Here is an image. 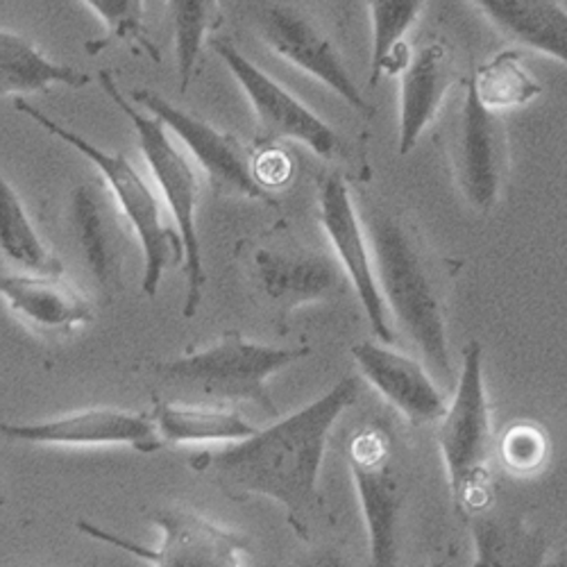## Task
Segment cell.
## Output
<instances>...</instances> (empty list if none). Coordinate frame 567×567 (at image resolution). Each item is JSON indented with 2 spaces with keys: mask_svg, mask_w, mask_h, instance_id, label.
<instances>
[{
  "mask_svg": "<svg viewBox=\"0 0 567 567\" xmlns=\"http://www.w3.org/2000/svg\"><path fill=\"white\" fill-rule=\"evenodd\" d=\"M359 391V377L348 374L300 411L218 452L194 454L188 465L236 504L250 497L277 502L287 511L291 529L309 540L322 508L318 480L324 445Z\"/></svg>",
  "mask_w": 567,
  "mask_h": 567,
  "instance_id": "cell-1",
  "label": "cell"
},
{
  "mask_svg": "<svg viewBox=\"0 0 567 567\" xmlns=\"http://www.w3.org/2000/svg\"><path fill=\"white\" fill-rule=\"evenodd\" d=\"M363 227L386 309L427 370L443 382H452L447 298L454 264L439 257L424 241L420 227L402 212L370 209Z\"/></svg>",
  "mask_w": 567,
  "mask_h": 567,
  "instance_id": "cell-2",
  "label": "cell"
},
{
  "mask_svg": "<svg viewBox=\"0 0 567 567\" xmlns=\"http://www.w3.org/2000/svg\"><path fill=\"white\" fill-rule=\"evenodd\" d=\"M311 354V348H272L225 332L212 348L151 363L148 372L171 400L236 406L248 402L264 413H277L268 380L279 370Z\"/></svg>",
  "mask_w": 567,
  "mask_h": 567,
  "instance_id": "cell-3",
  "label": "cell"
},
{
  "mask_svg": "<svg viewBox=\"0 0 567 567\" xmlns=\"http://www.w3.org/2000/svg\"><path fill=\"white\" fill-rule=\"evenodd\" d=\"M14 107L17 112L30 116L41 130L75 148L99 168L118 212L132 227L141 244V250H144V279H141V291H144L146 298H155L164 272L168 268H177L179 264H184L182 236L177 227L168 225L166 205L162 196L123 153H112L96 146L93 141L84 138L82 134L73 132L64 123L55 121L53 116L28 103L23 96H17Z\"/></svg>",
  "mask_w": 567,
  "mask_h": 567,
  "instance_id": "cell-4",
  "label": "cell"
},
{
  "mask_svg": "<svg viewBox=\"0 0 567 567\" xmlns=\"http://www.w3.org/2000/svg\"><path fill=\"white\" fill-rule=\"evenodd\" d=\"M99 82L105 96L123 112V116L134 125L141 155H144L159 196L171 212L175 227L182 236L184 246V272H186V298L182 307L184 318H194L203 305L205 293V264H203V244L198 234V205H200V179L194 166L188 164L186 155L173 144L168 127L146 114L127 93L116 84L112 71L103 69L99 73Z\"/></svg>",
  "mask_w": 567,
  "mask_h": 567,
  "instance_id": "cell-5",
  "label": "cell"
},
{
  "mask_svg": "<svg viewBox=\"0 0 567 567\" xmlns=\"http://www.w3.org/2000/svg\"><path fill=\"white\" fill-rule=\"evenodd\" d=\"M241 250L246 270L279 332H287L296 309L341 298L352 289L334 252L307 246L284 225L246 241Z\"/></svg>",
  "mask_w": 567,
  "mask_h": 567,
  "instance_id": "cell-6",
  "label": "cell"
},
{
  "mask_svg": "<svg viewBox=\"0 0 567 567\" xmlns=\"http://www.w3.org/2000/svg\"><path fill=\"white\" fill-rule=\"evenodd\" d=\"M436 443L445 463L447 484L458 506H467L488 480L493 458V420L484 382V348L467 341L452 404L439 420Z\"/></svg>",
  "mask_w": 567,
  "mask_h": 567,
  "instance_id": "cell-7",
  "label": "cell"
},
{
  "mask_svg": "<svg viewBox=\"0 0 567 567\" xmlns=\"http://www.w3.org/2000/svg\"><path fill=\"white\" fill-rule=\"evenodd\" d=\"M151 525L162 532L159 545L148 547L141 540L110 532L89 519H78L75 527L84 536L107 543L138 560L157 567H241L248 565L250 540L227 532L184 504H164L148 511Z\"/></svg>",
  "mask_w": 567,
  "mask_h": 567,
  "instance_id": "cell-8",
  "label": "cell"
},
{
  "mask_svg": "<svg viewBox=\"0 0 567 567\" xmlns=\"http://www.w3.org/2000/svg\"><path fill=\"white\" fill-rule=\"evenodd\" d=\"M252 17L259 39L275 55L332 89L352 110L368 112L361 86L309 0H270L261 3Z\"/></svg>",
  "mask_w": 567,
  "mask_h": 567,
  "instance_id": "cell-9",
  "label": "cell"
},
{
  "mask_svg": "<svg viewBox=\"0 0 567 567\" xmlns=\"http://www.w3.org/2000/svg\"><path fill=\"white\" fill-rule=\"evenodd\" d=\"M212 51L223 60L234 80L241 84L255 114V151L277 148L284 141H298L318 157H334L341 138L334 127L300 103L291 91L272 80L250 58L223 37L209 39Z\"/></svg>",
  "mask_w": 567,
  "mask_h": 567,
  "instance_id": "cell-10",
  "label": "cell"
},
{
  "mask_svg": "<svg viewBox=\"0 0 567 567\" xmlns=\"http://www.w3.org/2000/svg\"><path fill=\"white\" fill-rule=\"evenodd\" d=\"M127 99L159 118L192 153L205 171L214 194L239 196L257 203H272L268 188L259 184L250 151L234 134L220 132L194 112L166 101L153 89H132Z\"/></svg>",
  "mask_w": 567,
  "mask_h": 567,
  "instance_id": "cell-11",
  "label": "cell"
},
{
  "mask_svg": "<svg viewBox=\"0 0 567 567\" xmlns=\"http://www.w3.org/2000/svg\"><path fill=\"white\" fill-rule=\"evenodd\" d=\"M447 159L467 207L491 214L508 171V134L499 114L477 99L470 80L447 144Z\"/></svg>",
  "mask_w": 567,
  "mask_h": 567,
  "instance_id": "cell-12",
  "label": "cell"
},
{
  "mask_svg": "<svg viewBox=\"0 0 567 567\" xmlns=\"http://www.w3.org/2000/svg\"><path fill=\"white\" fill-rule=\"evenodd\" d=\"M348 463L368 529L370 563L374 567H391L400 556L404 486L384 430H363L350 445Z\"/></svg>",
  "mask_w": 567,
  "mask_h": 567,
  "instance_id": "cell-13",
  "label": "cell"
},
{
  "mask_svg": "<svg viewBox=\"0 0 567 567\" xmlns=\"http://www.w3.org/2000/svg\"><path fill=\"white\" fill-rule=\"evenodd\" d=\"M318 218L327 234L343 272L350 279V287L357 293L377 341L393 343L395 334L391 329L389 309L384 305L380 284H377L370 244L361 214L352 203L346 179L337 173L324 175L318 188Z\"/></svg>",
  "mask_w": 567,
  "mask_h": 567,
  "instance_id": "cell-14",
  "label": "cell"
},
{
  "mask_svg": "<svg viewBox=\"0 0 567 567\" xmlns=\"http://www.w3.org/2000/svg\"><path fill=\"white\" fill-rule=\"evenodd\" d=\"M123 220L105 182H82L71 192L66 231L105 302L123 291V266L130 246Z\"/></svg>",
  "mask_w": 567,
  "mask_h": 567,
  "instance_id": "cell-15",
  "label": "cell"
},
{
  "mask_svg": "<svg viewBox=\"0 0 567 567\" xmlns=\"http://www.w3.org/2000/svg\"><path fill=\"white\" fill-rule=\"evenodd\" d=\"M0 436L49 447H132L153 454L164 447L151 415L123 409H86L43 422H0Z\"/></svg>",
  "mask_w": 567,
  "mask_h": 567,
  "instance_id": "cell-16",
  "label": "cell"
},
{
  "mask_svg": "<svg viewBox=\"0 0 567 567\" xmlns=\"http://www.w3.org/2000/svg\"><path fill=\"white\" fill-rule=\"evenodd\" d=\"M352 357L363 380L391 402L413 427L439 422L447 409L432 374L406 354H400L386 343L363 341L352 348Z\"/></svg>",
  "mask_w": 567,
  "mask_h": 567,
  "instance_id": "cell-17",
  "label": "cell"
},
{
  "mask_svg": "<svg viewBox=\"0 0 567 567\" xmlns=\"http://www.w3.org/2000/svg\"><path fill=\"white\" fill-rule=\"evenodd\" d=\"M0 298L37 334L69 337L96 318L91 298L62 275H0Z\"/></svg>",
  "mask_w": 567,
  "mask_h": 567,
  "instance_id": "cell-18",
  "label": "cell"
},
{
  "mask_svg": "<svg viewBox=\"0 0 567 567\" xmlns=\"http://www.w3.org/2000/svg\"><path fill=\"white\" fill-rule=\"evenodd\" d=\"M400 157H406L436 116L454 86V58L445 41H430L409 51L400 66Z\"/></svg>",
  "mask_w": 567,
  "mask_h": 567,
  "instance_id": "cell-19",
  "label": "cell"
},
{
  "mask_svg": "<svg viewBox=\"0 0 567 567\" xmlns=\"http://www.w3.org/2000/svg\"><path fill=\"white\" fill-rule=\"evenodd\" d=\"M508 41L567 64V10L558 0H470Z\"/></svg>",
  "mask_w": 567,
  "mask_h": 567,
  "instance_id": "cell-20",
  "label": "cell"
},
{
  "mask_svg": "<svg viewBox=\"0 0 567 567\" xmlns=\"http://www.w3.org/2000/svg\"><path fill=\"white\" fill-rule=\"evenodd\" d=\"M151 417L164 447L186 443H231L257 432L255 424L234 406L155 400Z\"/></svg>",
  "mask_w": 567,
  "mask_h": 567,
  "instance_id": "cell-21",
  "label": "cell"
},
{
  "mask_svg": "<svg viewBox=\"0 0 567 567\" xmlns=\"http://www.w3.org/2000/svg\"><path fill=\"white\" fill-rule=\"evenodd\" d=\"M89 80L84 71L45 58L28 37L0 30V99L49 93L58 84L82 89Z\"/></svg>",
  "mask_w": 567,
  "mask_h": 567,
  "instance_id": "cell-22",
  "label": "cell"
},
{
  "mask_svg": "<svg viewBox=\"0 0 567 567\" xmlns=\"http://www.w3.org/2000/svg\"><path fill=\"white\" fill-rule=\"evenodd\" d=\"M0 255L37 275H62L60 257L41 241L19 194L0 173Z\"/></svg>",
  "mask_w": 567,
  "mask_h": 567,
  "instance_id": "cell-23",
  "label": "cell"
},
{
  "mask_svg": "<svg viewBox=\"0 0 567 567\" xmlns=\"http://www.w3.org/2000/svg\"><path fill=\"white\" fill-rule=\"evenodd\" d=\"M427 0H368L370 12V86H377L386 73H398L406 60V32L420 19Z\"/></svg>",
  "mask_w": 567,
  "mask_h": 567,
  "instance_id": "cell-24",
  "label": "cell"
},
{
  "mask_svg": "<svg viewBox=\"0 0 567 567\" xmlns=\"http://www.w3.org/2000/svg\"><path fill=\"white\" fill-rule=\"evenodd\" d=\"M166 10L175 39L177 80L186 93L198 73L207 37L223 25L220 0H168Z\"/></svg>",
  "mask_w": 567,
  "mask_h": 567,
  "instance_id": "cell-25",
  "label": "cell"
},
{
  "mask_svg": "<svg viewBox=\"0 0 567 567\" xmlns=\"http://www.w3.org/2000/svg\"><path fill=\"white\" fill-rule=\"evenodd\" d=\"M477 99L493 112L525 107L543 93V84L529 71L525 55L511 49L482 64L470 80Z\"/></svg>",
  "mask_w": 567,
  "mask_h": 567,
  "instance_id": "cell-26",
  "label": "cell"
},
{
  "mask_svg": "<svg viewBox=\"0 0 567 567\" xmlns=\"http://www.w3.org/2000/svg\"><path fill=\"white\" fill-rule=\"evenodd\" d=\"M84 3L96 12L110 37L123 41L138 55L157 64L162 62V53L146 25L144 0H84Z\"/></svg>",
  "mask_w": 567,
  "mask_h": 567,
  "instance_id": "cell-27",
  "label": "cell"
},
{
  "mask_svg": "<svg viewBox=\"0 0 567 567\" xmlns=\"http://www.w3.org/2000/svg\"><path fill=\"white\" fill-rule=\"evenodd\" d=\"M499 452L506 467L515 475H534L547 461L549 441L538 424L515 422L504 432Z\"/></svg>",
  "mask_w": 567,
  "mask_h": 567,
  "instance_id": "cell-28",
  "label": "cell"
},
{
  "mask_svg": "<svg viewBox=\"0 0 567 567\" xmlns=\"http://www.w3.org/2000/svg\"><path fill=\"white\" fill-rule=\"evenodd\" d=\"M477 565H513L527 563L523 556H532L529 538L515 534L508 525H499L488 517H475Z\"/></svg>",
  "mask_w": 567,
  "mask_h": 567,
  "instance_id": "cell-29",
  "label": "cell"
},
{
  "mask_svg": "<svg viewBox=\"0 0 567 567\" xmlns=\"http://www.w3.org/2000/svg\"><path fill=\"white\" fill-rule=\"evenodd\" d=\"M6 506V493H3V484H0V508Z\"/></svg>",
  "mask_w": 567,
  "mask_h": 567,
  "instance_id": "cell-30",
  "label": "cell"
},
{
  "mask_svg": "<svg viewBox=\"0 0 567 567\" xmlns=\"http://www.w3.org/2000/svg\"><path fill=\"white\" fill-rule=\"evenodd\" d=\"M558 565H567V554H563V556H560V560H558Z\"/></svg>",
  "mask_w": 567,
  "mask_h": 567,
  "instance_id": "cell-31",
  "label": "cell"
}]
</instances>
